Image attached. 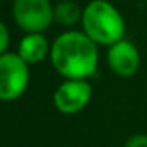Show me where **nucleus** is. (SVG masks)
I'll return each mask as SVG.
<instances>
[{
  "label": "nucleus",
  "mask_w": 147,
  "mask_h": 147,
  "mask_svg": "<svg viewBox=\"0 0 147 147\" xmlns=\"http://www.w3.org/2000/svg\"><path fill=\"white\" fill-rule=\"evenodd\" d=\"M49 51L48 40L41 35V32H33L24 36L19 43V55L27 63H38L46 57Z\"/></svg>",
  "instance_id": "0eeeda50"
},
{
  "label": "nucleus",
  "mask_w": 147,
  "mask_h": 147,
  "mask_svg": "<svg viewBox=\"0 0 147 147\" xmlns=\"http://www.w3.org/2000/svg\"><path fill=\"white\" fill-rule=\"evenodd\" d=\"M8 43H10V35H8L7 27L3 26V22H0V55L5 54L8 48Z\"/></svg>",
  "instance_id": "9d476101"
},
{
  "label": "nucleus",
  "mask_w": 147,
  "mask_h": 147,
  "mask_svg": "<svg viewBox=\"0 0 147 147\" xmlns=\"http://www.w3.org/2000/svg\"><path fill=\"white\" fill-rule=\"evenodd\" d=\"M106 59L112 73L120 78H130L136 74L141 65V55L138 48L131 41L123 38L109 46Z\"/></svg>",
  "instance_id": "423d86ee"
},
{
  "label": "nucleus",
  "mask_w": 147,
  "mask_h": 147,
  "mask_svg": "<svg viewBox=\"0 0 147 147\" xmlns=\"http://www.w3.org/2000/svg\"><path fill=\"white\" fill-rule=\"evenodd\" d=\"M92 98V86L87 79H67L54 93V105L62 114H78Z\"/></svg>",
  "instance_id": "39448f33"
},
{
  "label": "nucleus",
  "mask_w": 147,
  "mask_h": 147,
  "mask_svg": "<svg viewBox=\"0 0 147 147\" xmlns=\"http://www.w3.org/2000/svg\"><path fill=\"white\" fill-rule=\"evenodd\" d=\"M13 16L26 32H43L54 21V8L49 0H14Z\"/></svg>",
  "instance_id": "20e7f679"
},
{
  "label": "nucleus",
  "mask_w": 147,
  "mask_h": 147,
  "mask_svg": "<svg viewBox=\"0 0 147 147\" xmlns=\"http://www.w3.org/2000/svg\"><path fill=\"white\" fill-rule=\"evenodd\" d=\"M82 11L84 10H81V7L73 0H62L54 8V21L65 27L74 26L82 19Z\"/></svg>",
  "instance_id": "6e6552de"
},
{
  "label": "nucleus",
  "mask_w": 147,
  "mask_h": 147,
  "mask_svg": "<svg viewBox=\"0 0 147 147\" xmlns=\"http://www.w3.org/2000/svg\"><path fill=\"white\" fill-rule=\"evenodd\" d=\"M125 147H147V134H144V133L133 134L125 142Z\"/></svg>",
  "instance_id": "1a4fd4ad"
},
{
  "label": "nucleus",
  "mask_w": 147,
  "mask_h": 147,
  "mask_svg": "<svg viewBox=\"0 0 147 147\" xmlns=\"http://www.w3.org/2000/svg\"><path fill=\"white\" fill-rule=\"evenodd\" d=\"M29 84V67L19 54L0 55V100L11 101L26 92Z\"/></svg>",
  "instance_id": "7ed1b4c3"
},
{
  "label": "nucleus",
  "mask_w": 147,
  "mask_h": 147,
  "mask_svg": "<svg viewBox=\"0 0 147 147\" xmlns=\"http://www.w3.org/2000/svg\"><path fill=\"white\" fill-rule=\"evenodd\" d=\"M84 32H65L51 46V60L59 74L67 79H89L98 68V48Z\"/></svg>",
  "instance_id": "f257e3e1"
},
{
  "label": "nucleus",
  "mask_w": 147,
  "mask_h": 147,
  "mask_svg": "<svg viewBox=\"0 0 147 147\" xmlns=\"http://www.w3.org/2000/svg\"><path fill=\"white\" fill-rule=\"evenodd\" d=\"M82 29L96 45L111 46L125 35V21L120 11L108 0H92L82 11Z\"/></svg>",
  "instance_id": "f03ea898"
}]
</instances>
